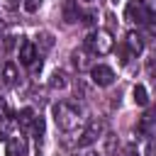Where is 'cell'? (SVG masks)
Wrapping results in <instances>:
<instances>
[{
	"mask_svg": "<svg viewBox=\"0 0 156 156\" xmlns=\"http://www.w3.org/2000/svg\"><path fill=\"white\" fill-rule=\"evenodd\" d=\"M51 115H54V122L58 129L63 132H73L78 124H80V110L71 102H56L51 107Z\"/></svg>",
	"mask_w": 156,
	"mask_h": 156,
	"instance_id": "6da1fadb",
	"label": "cell"
},
{
	"mask_svg": "<svg viewBox=\"0 0 156 156\" xmlns=\"http://www.w3.org/2000/svg\"><path fill=\"white\" fill-rule=\"evenodd\" d=\"M85 44H88V49H90L93 54L105 56V54H110V51H112L115 39H112V34H110L107 29H98V32H90V34H88Z\"/></svg>",
	"mask_w": 156,
	"mask_h": 156,
	"instance_id": "7a4b0ae2",
	"label": "cell"
},
{
	"mask_svg": "<svg viewBox=\"0 0 156 156\" xmlns=\"http://www.w3.org/2000/svg\"><path fill=\"white\" fill-rule=\"evenodd\" d=\"M124 17L129 22H136V24H144L151 20V12L146 7V0H129L127 7H124Z\"/></svg>",
	"mask_w": 156,
	"mask_h": 156,
	"instance_id": "3957f363",
	"label": "cell"
},
{
	"mask_svg": "<svg viewBox=\"0 0 156 156\" xmlns=\"http://www.w3.org/2000/svg\"><path fill=\"white\" fill-rule=\"evenodd\" d=\"M90 78H93L95 85L107 88V85H112V80H115V71H112L110 66H105V63H98V66L90 68Z\"/></svg>",
	"mask_w": 156,
	"mask_h": 156,
	"instance_id": "277c9868",
	"label": "cell"
},
{
	"mask_svg": "<svg viewBox=\"0 0 156 156\" xmlns=\"http://www.w3.org/2000/svg\"><path fill=\"white\" fill-rule=\"evenodd\" d=\"M102 132H105V124H102L100 119H93V122L83 129V134H80V139H78V146H90L93 141H98V139L102 136Z\"/></svg>",
	"mask_w": 156,
	"mask_h": 156,
	"instance_id": "5b68a950",
	"label": "cell"
},
{
	"mask_svg": "<svg viewBox=\"0 0 156 156\" xmlns=\"http://www.w3.org/2000/svg\"><path fill=\"white\" fill-rule=\"evenodd\" d=\"M20 63L22 66H34L37 63V44H32V41L20 44Z\"/></svg>",
	"mask_w": 156,
	"mask_h": 156,
	"instance_id": "8992f818",
	"label": "cell"
},
{
	"mask_svg": "<svg viewBox=\"0 0 156 156\" xmlns=\"http://www.w3.org/2000/svg\"><path fill=\"white\" fill-rule=\"evenodd\" d=\"M80 20V10H78V0H63V22L73 24Z\"/></svg>",
	"mask_w": 156,
	"mask_h": 156,
	"instance_id": "52a82bcc",
	"label": "cell"
},
{
	"mask_svg": "<svg viewBox=\"0 0 156 156\" xmlns=\"http://www.w3.org/2000/svg\"><path fill=\"white\" fill-rule=\"evenodd\" d=\"M34 119H37L34 110H32V107H24V110H20V115H17V127H20V129H24V132H32Z\"/></svg>",
	"mask_w": 156,
	"mask_h": 156,
	"instance_id": "ba28073f",
	"label": "cell"
},
{
	"mask_svg": "<svg viewBox=\"0 0 156 156\" xmlns=\"http://www.w3.org/2000/svg\"><path fill=\"white\" fill-rule=\"evenodd\" d=\"M5 156H24V144L20 136H10L5 141Z\"/></svg>",
	"mask_w": 156,
	"mask_h": 156,
	"instance_id": "9c48e42d",
	"label": "cell"
},
{
	"mask_svg": "<svg viewBox=\"0 0 156 156\" xmlns=\"http://www.w3.org/2000/svg\"><path fill=\"white\" fill-rule=\"evenodd\" d=\"M15 127H17V117H10V115H7V117L0 122V139L7 141V139L12 136V129H15Z\"/></svg>",
	"mask_w": 156,
	"mask_h": 156,
	"instance_id": "30bf717a",
	"label": "cell"
},
{
	"mask_svg": "<svg viewBox=\"0 0 156 156\" xmlns=\"http://www.w3.org/2000/svg\"><path fill=\"white\" fill-rule=\"evenodd\" d=\"M127 49H129L132 54H141V51H144V41H141V37H139L136 32H129V34H127Z\"/></svg>",
	"mask_w": 156,
	"mask_h": 156,
	"instance_id": "8fae6325",
	"label": "cell"
},
{
	"mask_svg": "<svg viewBox=\"0 0 156 156\" xmlns=\"http://www.w3.org/2000/svg\"><path fill=\"white\" fill-rule=\"evenodd\" d=\"M2 80L7 83V85H15L17 83V66L15 63H2Z\"/></svg>",
	"mask_w": 156,
	"mask_h": 156,
	"instance_id": "7c38bea8",
	"label": "cell"
},
{
	"mask_svg": "<svg viewBox=\"0 0 156 156\" xmlns=\"http://www.w3.org/2000/svg\"><path fill=\"white\" fill-rule=\"evenodd\" d=\"M54 90H63L66 85H68V78H66V73L63 71H54V76H51V83H49Z\"/></svg>",
	"mask_w": 156,
	"mask_h": 156,
	"instance_id": "4fadbf2b",
	"label": "cell"
},
{
	"mask_svg": "<svg viewBox=\"0 0 156 156\" xmlns=\"http://www.w3.org/2000/svg\"><path fill=\"white\" fill-rule=\"evenodd\" d=\"M37 39H39V41H37V51H39V49H41V51H49V49L54 46V37H51L49 32H41Z\"/></svg>",
	"mask_w": 156,
	"mask_h": 156,
	"instance_id": "5bb4252c",
	"label": "cell"
},
{
	"mask_svg": "<svg viewBox=\"0 0 156 156\" xmlns=\"http://www.w3.org/2000/svg\"><path fill=\"white\" fill-rule=\"evenodd\" d=\"M132 95H134V102H136V105H141V107L149 102V95H146V88H144V85H134Z\"/></svg>",
	"mask_w": 156,
	"mask_h": 156,
	"instance_id": "9a60e30c",
	"label": "cell"
},
{
	"mask_svg": "<svg viewBox=\"0 0 156 156\" xmlns=\"http://www.w3.org/2000/svg\"><path fill=\"white\" fill-rule=\"evenodd\" d=\"M32 134H34V139H37V141H41V136H44V119H41V117H37V119H34Z\"/></svg>",
	"mask_w": 156,
	"mask_h": 156,
	"instance_id": "2e32d148",
	"label": "cell"
},
{
	"mask_svg": "<svg viewBox=\"0 0 156 156\" xmlns=\"http://www.w3.org/2000/svg\"><path fill=\"white\" fill-rule=\"evenodd\" d=\"M41 2H44V0H24V10H27V12H37Z\"/></svg>",
	"mask_w": 156,
	"mask_h": 156,
	"instance_id": "e0dca14e",
	"label": "cell"
},
{
	"mask_svg": "<svg viewBox=\"0 0 156 156\" xmlns=\"http://www.w3.org/2000/svg\"><path fill=\"white\" fill-rule=\"evenodd\" d=\"M5 117H7V102H5L2 98H0V122H2Z\"/></svg>",
	"mask_w": 156,
	"mask_h": 156,
	"instance_id": "ac0fdd59",
	"label": "cell"
},
{
	"mask_svg": "<svg viewBox=\"0 0 156 156\" xmlns=\"http://www.w3.org/2000/svg\"><path fill=\"white\" fill-rule=\"evenodd\" d=\"M124 156H136V149H134V146H127V149H124Z\"/></svg>",
	"mask_w": 156,
	"mask_h": 156,
	"instance_id": "d6986e66",
	"label": "cell"
},
{
	"mask_svg": "<svg viewBox=\"0 0 156 156\" xmlns=\"http://www.w3.org/2000/svg\"><path fill=\"white\" fill-rule=\"evenodd\" d=\"M88 2H90V0H88Z\"/></svg>",
	"mask_w": 156,
	"mask_h": 156,
	"instance_id": "ffe728a7",
	"label": "cell"
}]
</instances>
